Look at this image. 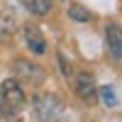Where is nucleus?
<instances>
[{"mask_svg":"<svg viewBox=\"0 0 122 122\" xmlns=\"http://www.w3.org/2000/svg\"><path fill=\"white\" fill-rule=\"evenodd\" d=\"M32 112L37 122H61L66 115V103L54 93H39L32 103Z\"/></svg>","mask_w":122,"mask_h":122,"instance_id":"nucleus-1","label":"nucleus"},{"mask_svg":"<svg viewBox=\"0 0 122 122\" xmlns=\"http://www.w3.org/2000/svg\"><path fill=\"white\" fill-rule=\"evenodd\" d=\"M0 103L5 107V115H20L25 110L27 95H25V88L20 86L17 78H7L0 83Z\"/></svg>","mask_w":122,"mask_h":122,"instance_id":"nucleus-2","label":"nucleus"},{"mask_svg":"<svg viewBox=\"0 0 122 122\" xmlns=\"http://www.w3.org/2000/svg\"><path fill=\"white\" fill-rule=\"evenodd\" d=\"M12 68H15V76H17L20 83L42 86V83H44V78H46V73H44V68H42V66L32 64V61H25V59H15Z\"/></svg>","mask_w":122,"mask_h":122,"instance_id":"nucleus-3","label":"nucleus"},{"mask_svg":"<svg viewBox=\"0 0 122 122\" xmlns=\"http://www.w3.org/2000/svg\"><path fill=\"white\" fill-rule=\"evenodd\" d=\"M76 95L83 100L86 105H95V103H98L100 90H98V86H95L93 76H88V73H78V76H76Z\"/></svg>","mask_w":122,"mask_h":122,"instance_id":"nucleus-4","label":"nucleus"},{"mask_svg":"<svg viewBox=\"0 0 122 122\" xmlns=\"http://www.w3.org/2000/svg\"><path fill=\"white\" fill-rule=\"evenodd\" d=\"M22 37H25V44L32 54H46V39L42 34V29L37 25H25L22 27Z\"/></svg>","mask_w":122,"mask_h":122,"instance_id":"nucleus-5","label":"nucleus"},{"mask_svg":"<svg viewBox=\"0 0 122 122\" xmlns=\"http://www.w3.org/2000/svg\"><path fill=\"white\" fill-rule=\"evenodd\" d=\"M105 42H107V51L115 61H122V27L117 25H107L105 27Z\"/></svg>","mask_w":122,"mask_h":122,"instance_id":"nucleus-6","label":"nucleus"},{"mask_svg":"<svg viewBox=\"0 0 122 122\" xmlns=\"http://www.w3.org/2000/svg\"><path fill=\"white\" fill-rule=\"evenodd\" d=\"M15 29H17L15 15L7 12V10H0V44H10V42H12Z\"/></svg>","mask_w":122,"mask_h":122,"instance_id":"nucleus-7","label":"nucleus"},{"mask_svg":"<svg viewBox=\"0 0 122 122\" xmlns=\"http://www.w3.org/2000/svg\"><path fill=\"white\" fill-rule=\"evenodd\" d=\"M32 15H39V17H44L51 12V0H20Z\"/></svg>","mask_w":122,"mask_h":122,"instance_id":"nucleus-8","label":"nucleus"},{"mask_svg":"<svg viewBox=\"0 0 122 122\" xmlns=\"http://www.w3.org/2000/svg\"><path fill=\"white\" fill-rule=\"evenodd\" d=\"M68 17L76 20V22H90V20H93V12L86 10L83 5H71L68 7Z\"/></svg>","mask_w":122,"mask_h":122,"instance_id":"nucleus-9","label":"nucleus"},{"mask_svg":"<svg viewBox=\"0 0 122 122\" xmlns=\"http://www.w3.org/2000/svg\"><path fill=\"white\" fill-rule=\"evenodd\" d=\"M100 95H103V103H105L107 107H115V105H117V100H115V93H112V88H110V86H103Z\"/></svg>","mask_w":122,"mask_h":122,"instance_id":"nucleus-10","label":"nucleus"},{"mask_svg":"<svg viewBox=\"0 0 122 122\" xmlns=\"http://www.w3.org/2000/svg\"><path fill=\"white\" fill-rule=\"evenodd\" d=\"M5 115V107H3V103H0V117H3Z\"/></svg>","mask_w":122,"mask_h":122,"instance_id":"nucleus-11","label":"nucleus"}]
</instances>
